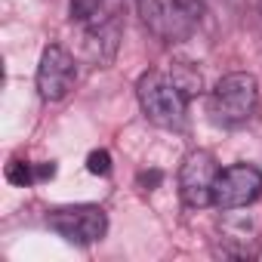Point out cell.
I'll use <instances>...</instances> for the list:
<instances>
[{"label":"cell","mask_w":262,"mask_h":262,"mask_svg":"<svg viewBox=\"0 0 262 262\" xmlns=\"http://www.w3.org/2000/svg\"><path fill=\"white\" fill-rule=\"evenodd\" d=\"M136 96H139V105H142L145 117L155 126H164V129H182L185 126L188 96L179 90L173 74L145 71L139 77V83H136Z\"/></svg>","instance_id":"cell-1"},{"label":"cell","mask_w":262,"mask_h":262,"mask_svg":"<svg viewBox=\"0 0 262 262\" xmlns=\"http://www.w3.org/2000/svg\"><path fill=\"white\" fill-rule=\"evenodd\" d=\"M259 111V83L247 71L225 74L213 96H210V114L219 126H244Z\"/></svg>","instance_id":"cell-2"},{"label":"cell","mask_w":262,"mask_h":262,"mask_svg":"<svg viewBox=\"0 0 262 262\" xmlns=\"http://www.w3.org/2000/svg\"><path fill=\"white\" fill-rule=\"evenodd\" d=\"M47 225L62 234L68 244H96L108 231V216L96 204H77V207H56L47 213Z\"/></svg>","instance_id":"cell-3"},{"label":"cell","mask_w":262,"mask_h":262,"mask_svg":"<svg viewBox=\"0 0 262 262\" xmlns=\"http://www.w3.org/2000/svg\"><path fill=\"white\" fill-rule=\"evenodd\" d=\"M142 22L164 40H182L198 22V0H139Z\"/></svg>","instance_id":"cell-4"},{"label":"cell","mask_w":262,"mask_h":262,"mask_svg":"<svg viewBox=\"0 0 262 262\" xmlns=\"http://www.w3.org/2000/svg\"><path fill=\"white\" fill-rule=\"evenodd\" d=\"M262 194V170L253 164H234L228 170H219L213 185V207L219 210H241L250 207Z\"/></svg>","instance_id":"cell-5"},{"label":"cell","mask_w":262,"mask_h":262,"mask_svg":"<svg viewBox=\"0 0 262 262\" xmlns=\"http://www.w3.org/2000/svg\"><path fill=\"white\" fill-rule=\"evenodd\" d=\"M219 167L216 158L210 151H188L182 167H179V194L185 201V207L201 210L213 204V185H216Z\"/></svg>","instance_id":"cell-6"},{"label":"cell","mask_w":262,"mask_h":262,"mask_svg":"<svg viewBox=\"0 0 262 262\" xmlns=\"http://www.w3.org/2000/svg\"><path fill=\"white\" fill-rule=\"evenodd\" d=\"M74 77H77V65H74L71 53L62 50L59 43L47 47L43 56H40V65H37V93H40V99H47V102L65 99L68 90L74 86Z\"/></svg>","instance_id":"cell-7"},{"label":"cell","mask_w":262,"mask_h":262,"mask_svg":"<svg viewBox=\"0 0 262 262\" xmlns=\"http://www.w3.org/2000/svg\"><path fill=\"white\" fill-rule=\"evenodd\" d=\"M7 179L13 182V185H31V182H37V167H31L28 161H10V167H7Z\"/></svg>","instance_id":"cell-8"},{"label":"cell","mask_w":262,"mask_h":262,"mask_svg":"<svg viewBox=\"0 0 262 262\" xmlns=\"http://www.w3.org/2000/svg\"><path fill=\"white\" fill-rule=\"evenodd\" d=\"M86 170H90L93 176H108V173H111V155H108L105 148L90 151V158H86Z\"/></svg>","instance_id":"cell-9"},{"label":"cell","mask_w":262,"mask_h":262,"mask_svg":"<svg viewBox=\"0 0 262 262\" xmlns=\"http://www.w3.org/2000/svg\"><path fill=\"white\" fill-rule=\"evenodd\" d=\"M56 176V164H40L37 167V179H53Z\"/></svg>","instance_id":"cell-10"}]
</instances>
